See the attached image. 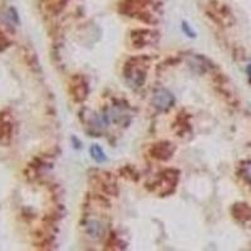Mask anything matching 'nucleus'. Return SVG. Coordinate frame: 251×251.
<instances>
[{"instance_id": "nucleus-7", "label": "nucleus", "mask_w": 251, "mask_h": 251, "mask_svg": "<svg viewBox=\"0 0 251 251\" xmlns=\"http://www.w3.org/2000/svg\"><path fill=\"white\" fill-rule=\"evenodd\" d=\"M182 30L185 31V34L187 35V37L190 38H194L195 37V31L191 30V28H190V25H188L186 22H183L182 23Z\"/></svg>"}, {"instance_id": "nucleus-3", "label": "nucleus", "mask_w": 251, "mask_h": 251, "mask_svg": "<svg viewBox=\"0 0 251 251\" xmlns=\"http://www.w3.org/2000/svg\"><path fill=\"white\" fill-rule=\"evenodd\" d=\"M154 35L156 33L151 30H145V37H142V31L136 30L134 33H132V39H134L136 44H137V48H141V47H146L147 44L154 43Z\"/></svg>"}, {"instance_id": "nucleus-5", "label": "nucleus", "mask_w": 251, "mask_h": 251, "mask_svg": "<svg viewBox=\"0 0 251 251\" xmlns=\"http://www.w3.org/2000/svg\"><path fill=\"white\" fill-rule=\"evenodd\" d=\"M235 215L240 220H251V208L248 205H235Z\"/></svg>"}, {"instance_id": "nucleus-6", "label": "nucleus", "mask_w": 251, "mask_h": 251, "mask_svg": "<svg viewBox=\"0 0 251 251\" xmlns=\"http://www.w3.org/2000/svg\"><path fill=\"white\" fill-rule=\"evenodd\" d=\"M243 175L245 177V180L249 183H251V162L245 163V166H243Z\"/></svg>"}, {"instance_id": "nucleus-8", "label": "nucleus", "mask_w": 251, "mask_h": 251, "mask_svg": "<svg viewBox=\"0 0 251 251\" xmlns=\"http://www.w3.org/2000/svg\"><path fill=\"white\" fill-rule=\"evenodd\" d=\"M248 75H249V80H250L251 83V64L248 67Z\"/></svg>"}, {"instance_id": "nucleus-1", "label": "nucleus", "mask_w": 251, "mask_h": 251, "mask_svg": "<svg viewBox=\"0 0 251 251\" xmlns=\"http://www.w3.org/2000/svg\"><path fill=\"white\" fill-rule=\"evenodd\" d=\"M152 102H153L154 107L160 109V111H167V109L174 106L175 97L174 94L167 91V89H158V91L154 92Z\"/></svg>"}, {"instance_id": "nucleus-4", "label": "nucleus", "mask_w": 251, "mask_h": 251, "mask_svg": "<svg viewBox=\"0 0 251 251\" xmlns=\"http://www.w3.org/2000/svg\"><path fill=\"white\" fill-rule=\"evenodd\" d=\"M89 152H91V156L96 162L98 163H102V162H106L107 161V157L104 151L102 150L100 145H92V147L89 149Z\"/></svg>"}, {"instance_id": "nucleus-2", "label": "nucleus", "mask_w": 251, "mask_h": 251, "mask_svg": "<svg viewBox=\"0 0 251 251\" xmlns=\"http://www.w3.org/2000/svg\"><path fill=\"white\" fill-rule=\"evenodd\" d=\"M175 152V147H172L171 143L169 142H161L158 145H154L152 149V154L154 158L158 160H167L171 157V154Z\"/></svg>"}]
</instances>
